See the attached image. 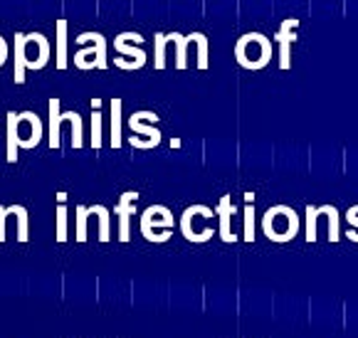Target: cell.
Instances as JSON below:
<instances>
[{"mask_svg": "<svg viewBox=\"0 0 358 338\" xmlns=\"http://www.w3.org/2000/svg\"><path fill=\"white\" fill-rule=\"evenodd\" d=\"M6 217H8V207L0 205V242H6Z\"/></svg>", "mask_w": 358, "mask_h": 338, "instance_id": "cell-28", "label": "cell"}, {"mask_svg": "<svg viewBox=\"0 0 358 338\" xmlns=\"http://www.w3.org/2000/svg\"><path fill=\"white\" fill-rule=\"evenodd\" d=\"M171 43H176V50H178V57H176V67L178 69H185V64H188V54H185V50H188V43H190V35H180V32H169Z\"/></svg>", "mask_w": 358, "mask_h": 338, "instance_id": "cell-18", "label": "cell"}, {"mask_svg": "<svg viewBox=\"0 0 358 338\" xmlns=\"http://www.w3.org/2000/svg\"><path fill=\"white\" fill-rule=\"evenodd\" d=\"M67 240V203L57 205V242Z\"/></svg>", "mask_w": 358, "mask_h": 338, "instance_id": "cell-23", "label": "cell"}, {"mask_svg": "<svg viewBox=\"0 0 358 338\" xmlns=\"http://www.w3.org/2000/svg\"><path fill=\"white\" fill-rule=\"evenodd\" d=\"M114 47H116V52L127 54V57H134V62H136L138 67H143V64H146V52H143L141 47H131V45H127V40H124L122 35L114 40Z\"/></svg>", "mask_w": 358, "mask_h": 338, "instance_id": "cell-17", "label": "cell"}, {"mask_svg": "<svg viewBox=\"0 0 358 338\" xmlns=\"http://www.w3.org/2000/svg\"><path fill=\"white\" fill-rule=\"evenodd\" d=\"M296 27H299V20L296 17H287L282 22V27L274 35V43H280V67L289 69L292 64V43L296 40Z\"/></svg>", "mask_w": 358, "mask_h": 338, "instance_id": "cell-5", "label": "cell"}, {"mask_svg": "<svg viewBox=\"0 0 358 338\" xmlns=\"http://www.w3.org/2000/svg\"><path fill=\"white\" fill-rule=\"evenodd\" d=\"M143 122H158V117L153 114V111H136V114H131V119H129V126H131L134 136H146L148 143H151V148H156L158 143H161V131H158L156 126H148V124Z\"/></svg>", "mask_w": 358, "mask_h": 338, "instance_id": "cell-8", "label": "cell"}, {"mask_svg": "<svg viewBox=\"0 0 358 338\" xmlns=\"http://www.w3.org/2000/svg\"><path fill=\"white\" fill-rule=\"evenodd\" d=\"M87 217H90V207L77 205V242H87Z\"/></svg>", "mask_w": 358, "mask_h": 338, "instance_id": "cell-21", "label": "cell"}, {"mask_svg": "<svg viewBox=\"0 0 358 338\" xmlns=\"http://www.w3.org/2000/svg\"><path fill=\"white\" fill-rule=\"evenodd\" d=\"M169 35H164V32H156V69H164L166 67V45H169Z\"/></svg>", "mask_w": 358, "mask_h": 338, "instance_id": "cell-20", "label": "cell"}, {"mask_svg": "<svg viewBox=\"0 0 358 338\" xmlns=\"http://www.w3.org/2000/svg\"><path fill=\"white\" fill-rule=\"evenodd\" d=\"M348 222H351L353 228H356V225H358V205H356V207H351V210H348Z\"/></svg>", "mask_w": 358, "mask_h": 338, "instance_id": "cell-29", "label": "cell"}, {"mask_svg": "<svg viewBox=\"0 0 358 338\" xmlns=\"http://www.w3.org/2000/svg\"><path fill=\"white\" fill-rule=\"evenodd\" d=\"M67 67V20H57V69Z\"/></svg>", "mask_w": 358, "mask_h": 338, "instance_id": "cell-16", "label": "cell"}, {"mask_svg": "<svg viewBox=\"0 0 358 338\" xmlns=\"http://www.w3.org/2000/svg\"><path fill=\"white\" fill-rule=\"evenodd\" d=\"M25 69H27V40L22 32H15V84H25Z\"/></svg>", "mask_w": 358, "mask_h": 338, "instance_id": "cell-12", "label": "cell"}, {"mask_svg": "<svg viewBox=\"0 0 358 338\" xmlns=\"http://www.w3.org/2000/svg\"><path fill=\"white\" fill-rule=\"evenodd\" d=\"M262 230L269 240L274 242H287L296 235L299 230V217L292 207L287 205H277V207H269L262 217Z\"/></svg>", "mask_w": 358, "mask_h": 338, "instance_id": "cell-2", "label": "cell"}, {"mask_svg": "<svg viewBox=\"0 0 358 338\" xmlns=\"http://www.w3.org/2000/svg\"><path fill=\"white\" fill-rule=\"evenodd\" d=\"M17 148H20V114L8 111V146H6V161L15 163Z\"/></svg>", "mask_w": 358, "mask_h": 338, "instance_id": "cell-9", "label": "cell"}, {"mask_svg": "<svg viewBox=\"0 0 358 338\" xmlns=\"http://www.w3.org/2000/svg\"><path fill=\"white\" fill-rule=\"evenodd\" d=\"M96 217H99V240L109 242V210L104 205H96Z\"/></svg>", "mask_w": 358, "mask_h": 338, "instance_id": "cell-25", "label": "cell"}, {"mask_svg": "<svg viewBox=\"0 0 358 338\" xmlns=\"http://www.w3.org/2000/svg\"><path fill=\"white\" fill-rule=\"evenodd\" d=\"M215 212H217V217H220V237H222V242H235V235H232V230H230V217L237 212V207H235V203H232V198L222 196L220 205H217Z\"/></svg>", "mask_w": 358, "mask_h": 338, "instance_id": "cell-11", "label": "cell"}, {"mask_svg": "<svg viewBox=\"0 0 358 338\" xmlns=\"http://www.w3.org/2000/svg\"><path fill=\"white\" fill-rule=\"evenodd\" d=\"M195 215H206V217H213V210L206 205H201V210H198V205H190L188 210L183 212V217H180V233H183V237L188 240V242H208V240L215 235V230L208 228L206 233H193V217Z\"/></svg>", "mask_w": 358, "mask_h": 338, "instance_id": "cell-6", "label": "cell"}, {"mask_svg": "<svg viewBox=\"0 0 358 338\" xmlns=\"http://www.w3.org/2000/svg\"><path fill=\"white\" fill-rule=\"evenodd\" d=\"M316 217H319V207H306V242L316 240Z\"/></svg>", "mask_w": 358, "mask_h": 338, "instance_id": "cell-26", "label": "cell"}, {"mask_svg": "<svg viewBox=\"0 0 358 338\" xmlns=\"http://www.w3.org/2000/svg\"><path fill=\"white\" fill-rule=\"evenodd\" d=\"M25 40H30V43H27V47H30V45H35V47H37V54L30 59L27 69H43L45 64L50 62V43H48V37H45L43 32H30V35H25Z\"/></svg>", "mask_w": 358, "mask_h": 338, "instance_id": "cell-10", "label": "cell"}, {"mask_svg": "<svg viewBox=\"0 0 358 338\" xmlns=\"http://www.w3.org/2000/svg\"><path fill=\"white\" fill-rule=\"evenodd\" d=\"M195 45H198V67L208 69V37L203 32H193Z\"/></svg>", "mask_w": 358, "mask_h": 338, "instance_id": "cell-22", "label": "cell"}, {"mask_svg": "<svg viewBox=\"0 0 358 338\" xmlns=\"http://www.w3.org/2000/svg\"><path fill=\"white\" fill-rule=\"evenodd\" d=\"M274 45L262 32H245L235 43V59L245 69H262L272 62Z\"/></svg>", "mask_w": 358, "mask_h": 338, "instance_id": "cell-1", "label": "cell"}, {"mask_svg": "<svg viewBox=\"0 0 358 338\" xmlns=\"http://www.w3.org/2000/svg\"><path fill=\"white\" fill-rule=\"evenodd\" d=\"M136 200H138V193L136 191H129L119 198L116 203V215H119V240L122 242H129L131 240V228H129V217L136 212Z\"/></svg>", "mask_w": 358, "mask_h": 338, "instance_id": "cell-7", "label": "cell"}, {"mask_svg": "<svg viewBox=\"0 0 358 338\" xmlns=\"http://www.w3.org/2000/svg\"><path fill=\"white\" fill-rule=\"evenodd\" d=\"M62 122L72 124V148H82V117H79L77 111H62Z\"/></svg>", "mask_w": 358, "mask_h": 338, "instance_id": "cell-19", "label": "cell"}, {"mask_svg": "<svg viewBox=\"0 0 358 338\" xmlns=\"http://www.w3.org/2000/svg\"><path fill=\"white\" fill-rule=\"evenodd\" d=\"M10 215L17 217V242L25 244L30 240V222H27V207L25 205H10L8 207Z\"/></svg>", "mask_w": 358, "mask_h": 338, "instance_id": "cell-15", "label": "cell"}, {"mask_svg": "<svg viewBox=\"0 0 358 338\" xmlns=\"http://www.w3.org/2000/svg\"><path fill=\"white\" fill-rule=\"evenodd\" d=\"M101 106V99H92V109H99Z\"/></svg>", "mask_w": 358, "mask_h": 338, "instance_id": "cell-31", "label": "cell"}, {"mask_svg": "<svg viewBox=\"0 0 358 338\" xmlns=\"http://www.w3.org/2000/svg\"><path fill=\"white\" fill-rule=\"evenodd\" d=\"M77 43L82 45L77 54H74V64L79 69H90L87 59L94 57L96 59V69H106V40L99 32H82L77 37Z\"/></svg>", "mask_w": 358, "mask_h": 338, "instance_id": "cell-3", "label": "cell"}, {"mask_svg": "<svg viewBox=\"0 0 358 338\" xmlns=\"http://www.w3.org/2000/svg\"><path fill=\"white\" fill-rule=\"evenodd\" d=\"M122 143V99H111V146L119 148Z\"/></svg>", "mask_w": 358, "mask_h": 338, "instance_id": "cell-14", "label": "cell"}, {"mask_svg": "<svg viewBox=\"0 0 358 338\" xmlns=\"http://www.w3.org/2000/svg\"><path fill=\"white\" fill-rule=\"evenodd\" d=\"M59 126H62V111L59 99H50V148H59Z\"/></svg>", "mask_w": 358, "mask_h": 338, "instance_id": "cell-13", "label": "cell"}, {"mask_svg": "<svg viewBox=\"0 0 358 338\" xmlns=\"http://www.w3.org/2000/svg\"><path fill=\"white\" fill-rule=\"evenodd\" d=\"M245 240H248V242H255V207H252V203H248V207H245Z\"/></svg>", "mask_w": 358, "mask_h": 338, "instance_id": "cell-27", "label": "cell"}, {"mask_svg": "<svg viewBox=\"0 0 358 338\" xmlns=\"http://www.w3.org/2000/svg\"><path fill=\"white\" fill-rule=\"evenodd\" d=\"M156 228L173 230V215H171L169 207L151 205V207H146V210H143V215H141V235L148 240V242H158Z\"/></svg>", "mask_w": 358, "mask_h": 338, "instance_id": "cell-4", "label": "cell"}, {"mask_svg": "<svg viewBox=\"0 0 358 338\" xmlns=\"http://www.w3.org/2000/svg\"><path fill=\"white\" fill-rule=\"evenodd\" d=\"M92 148H101V114L92 109Z\"/></svg>", "mask_w": 358, "mask_h": 338, "instance_id": "cell-24", "label": "cell"}, {"mask_svg": "<svg viewBox=\"0 0 358 338\" xmlns=\"http://www.w3.org/2000/svg\"><path fill=\"white\" fill-rule=\"evenodd\" d=\"M57 203H67V193H57Z\"/></svg>", "mask_w": 358, "mask_h": 338, "instance_id": "cell-30", "label": "cell"}]
</instances>
